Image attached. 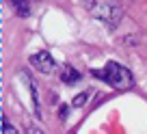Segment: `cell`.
Returning <instances> with one entry per match:
<instances>
[{
    "label": "cell",
    "instance_id": "3",
    "mask_svg": "<svg viewBox=\"0 0 147 134\" xmlns=\"http://www.w3.org/2000/svg\"><path fill=\"white\" fill-rule=\"evenodd\" d=\"M30 65L37 71H41V74H54V69H56V61L52 59V54L46 52V50L32 54L30 56Z\"/></svg>",
    "mask_w": 147,
    "mask_h": 134
},
{
    "label": "cell",
    "instance_id": "4",
    "mask_svg": "<svg viewBox=\"0 0 147 134\" xmlns=\"http://www.w3.org/2000/svg\"><path fill=\"white\" fill-rule=\"evenodd\" d=\"M20 76H22V78L26 80L28 89H30V95H32V108H35V115H37V117H41V108H39V93H37V87H35V82H32L30 74H28V71H20Z\"/></svg>",
    "mask_w": 147,
    "mask_h": 134
},
{
    "label": "cell",
    "instance_id": "8",
    "mask_svg": "<svg viewBox=\"0 0 147 134\" xmlns=\"http://www.w3.org/2000/svg\"><path fill=\"white\" fill-rule=\"evenodd\" d=\"M2 134H18V130L11 125V121L7 117H2Z\"/></svg>",
    "mask_w": 147,
    "mask_h": 134
},
{
    "label": "cell",
    "instance_id": "1",
    "mask_svg": "<svg viewBox=\"0 0 147 134\" xmlns=\"http://www.w3.org/2000/svg\"><path fill=\"white\" fill-rule=\"evenodd\" d=\"M93 76L104 78L106 82H108L113 89H117V91H130V89L134 87L132 71H130L128 67H123L121 63H117V61H108V63L104 65V69H102V71L95 69Z\"/></svg>",
    "mask_w": 147,
    "mask_h": 134
},
{
    "label": "cell",
    "instance_id": "6",
    "mask_svg": "<svg viewBox=\"0 0 147 134\" xmlns=\"http://www.w3.org/2000/svg\"><path fill=\"white\" fill-rule=\"evenodd\" d=\"M9 5L15 9V13L22 15V18H28L30 15V5H28V0H9Z\"/></svg>",
    "mask_w": 147,
    "mask_h": 134
},
{
    "label": "cell",
    "instance_id": "2",
    "mask_svg": "<svg viewBox=\"0 0 147 134\" xmlns=\"http://www.w3.org/2000/svg\"><path fill=\"white\" fill-rule=\"evenodd\" d=\"M93 18H97L100 22H104L110 30H115L119 26V22L123 20V9L117 5H110V2H102V5H95L91 9Z\"/></svg>",
    "mask_w": 147,
    "mask_h": 134
},
{
    "label": "cell",
    "instance_id": "5",
    "mask_svg": "<svg viewBox=\"0 0 147 134\" xmlns=\"http://www.w3.org/2000/svg\"><path fill=\"white\" fill-rule=\"evenodd\" d=\"M61 80L65 84H76L80 80V71L74 69L71 65H63V69H61Z\"/></svg>",
    "mask_w": 147,
    "mask_h": 134
},
{
    "label": "cell",
    "instance_id": "10",
    "mask_svg": "<svg viewBox=\"0 0 147 134\" xmlns=\"http://www.w3.org/2000/svg\"><path fill=\"white\" fill-rule=\"evenodd\" d=\"M82 2H84V7H87L89 11H91L93 7H95V0H82Z\"/></svg>",
    "mask_w": 147,
    "mask_h": 134
},
{
    "label": "cell",
    "instance_id": "9",
    "mask_svg": "<svg viewBox=\"0 0 147 134\" xmlns=\"http://www.w3.org/2000/svg\"><path fill=\"white\" fill-rule=\"evenodd\" d=\"M67 110H69L67 106H61V110H59V117H61V119H67Z\"/></svg>",
    "mask_w": 147,
    "mask_h": 134
},
{
    "label": "cell",
    "instance_id": "7",
    "mask_svg": "<svg viewBox=\"0 0 147 134\" xmlns=\"http://www.w3.org/2000/svg\"><path fill=\"white\" fill-rule=\"evenodd\" d=\"M87 100H89V91H82V93H78V95L74 97L71 106H74V108H82L84 104H87Z\"/></svg>",
    "mask_w": 147,
    "mask_h": 134
}]
</instances>
